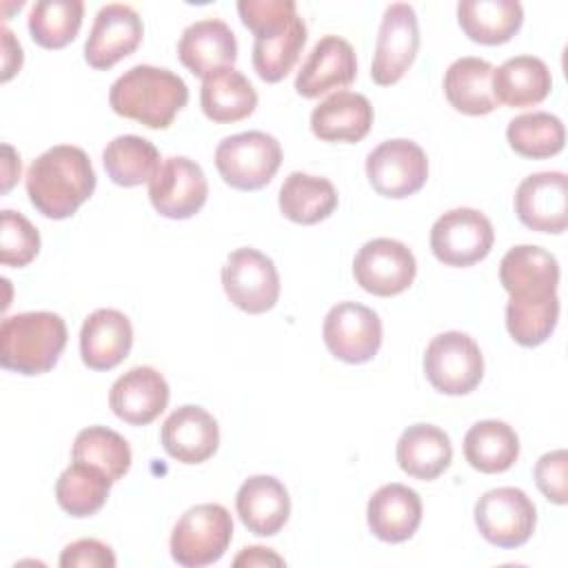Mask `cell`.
I'll return each instance as SVG.
<instances>
[{"mask_svg":"<svg viewBox=\"0 0 568 568\" xmlns=\"http://www.w3.org/2000/svg\"><path fill=\"white\" fill-rule=\"evenodd\" d=\"M24 184L38 213L67 220L93 195L95 171L80 146L55 144L31 162Z\"/></svg>","mask_w":568,"mask_h":568,"instance_id":"obj_1","label":"cell"},{"mask_svg":"<svg viewBox=\"0 0 568 568\" xmlns=\"http://www.w3.org/2000/svg\"><path fill=\"white\" fill-rule=\"evenodd\" d=\"M189 102L186 82L162 67L135 64L109 91L111 109L149 129H166Z\"/></svg>","mask_w":568,"mask_h":568,"instance_id":"obj_2","label":"cell"},{"mask_svg":"<svg viewBox=\"0 0 568 568\" xmlns=\"http://www.w3.org/2000/svg\"><path fill=\"white\" fill-rule=\"evenodd\" d=\"M67 346V324L58 313L29 311L0 324V364L20 375L51 371Z\"/></svg>","mask_w":568,"mask_h":568,"instance_id":"obj_3","label":"cell"},{"mask_svg":"<svg viewBox=\"0 0 568 568\" xmlns=\"http://www.w3.org/2000/svg\"><path fill=\"white\" fill-rule=\"evenodd\" d=\"M233 539L231 513L220 504L191 506L173 526L171 557L184 568L215 564Z\"/></svg>","mask_w":568,"mask_h":568,"instance_id":"obj_4","label":"cell"},{"mask_svg":"<svg viewBox=\"0 0 568 568\" xmlns=\"http://www.w3.org/2000/svg\"><path fill=\"white\" fill-rule=\"evenodd\" d=\"M282 164V146L275 135L244 131L226 135L215 149V166L222 180L237 191L266 186Z\"/></svg>","mask_w":568,"mask_h":568,"instance_id":"obj_5","label":"cell"},{"mask_svg":"<svg viewBox=\"0 0 568 568\" xmlns=\"http://www.w3.org/2000/svg\"><path fill=\"white\" fill-rule=\"evenodd\" d=\"M424 373L435 390L444 395H468L484 377V357L468 333L446 331L428 342Z\"/></svg>","mask_w":568,"mask_h":568,"instance_id":"obj_6","label":"cell"},{"mask_svg":"<svg viewBox=\"0 0 568 568\" xmlns=\"http://www.w3.org/2000/svg\"><path fill=\"white\" fill-rule=\"evenodd\" d=\"M475 524L488 544L497 548H519L535 532L537 508L521 488L499 486L477 499Z\"/></svg>","mask_w":568,"mask_h":568,"instance_id":"obj_7","label":"cell"},{"mask_svg":"<svg viewBox=\"0 0 568 568\" xmlns=\"http://www.w3.org/2000/svg\"><path fill=\"white\" fill-rule=\"evenodd\" d=\"M222 286L231 304L260 315L271 311L280 297V275L268 255L253 246L235 248L222 266Z\"/></svg>","mask_w":568,"mask_h":568,"instance_id":"obj_8","label":"cell"},{"mask_svg":"<svg viewBox=\"0 0 568 568\" xmlns=\"http://www.w3.org/2000/svg\"><path fill=\"white\" fill-rule=\"evenodd\" d=\"M495 242L490 220L468 206L450 209L430 229V251L446 266H470L484 260Z\"/></svg>","mask_w":568,"mask_h":568,"instance_id":"obj_9","label":"cell"},{"mask_svg":"<svg viewBox=\"0 0 568 568\" xmlns=\"http://www.w3.org/2000/svg\"><path fill=\"white\" fill-rule=\"evenodd\" d=\"M366 178L379 195L402 200L426 184L428 158L413 140H386L366 155Z\"/></svg>","mask_w":568,"mask_h":568,"instance_id":"obj_10","label":"cell"},{"mask_svg":"<svg viewBox=\"0 0 568 568\" xmlns=\"http://www.w3.org/2000/svg\"><path fill=\"white\" fill-rule=\"evenodd\" d=\"M353 275L366 293L377 297H393L413 284L417 275V262L404 242L375 237L357 251L353 260Z\"/></svg>","mask_w":568,"mask_h":568,"instance_id":"obj_11","label":"cell"},{"mask_svg":"<svg viewBox=\"0 0 568 568\" xmlns=\"http://www.w3.org/2000/svg\"><path fill=\"white\" fill-rule=\"evenodd\" d=\"M322 337L333 357L346 364H364L382 346V320L359 302H339L326 313Z\"/></svg>","mask_w":568,"mask_h":568,"instance_id":"obj_12","label":"cell"},{"mask_svg":"<svg viewBox=\"0 0 568 568\" xmlns=\"http://www.w3.org/2000/svg\"><path fill=\"white\" fill-rule=\"evenodd\" d=\"M419 49V27L408 2H393L382 16L377 31L371 78L379 87H390L404 78Z\"/></svg>","mask_w":568,"mask_h":568,"instance_id":"obj_13","label":"cell"},{"mask_svg":"<svg viewBox=\"0 0 568 568\" xmlns=\"http://www.w3.org/2000/svg\"><path fill=\"white\" fill-rule=\"evenodd\" d=\"M209 182L197 162L186 155H171L160 162L149 180V200L153 209L169 220H189L206 202Z\"/></svg>","mask_w":568,"mask_h":568,"instance_id":"obj_14","label":"cell"},{"mask_svg":"<svg viewBox=\"0 0 568 568\" xmlns=\"http://www.w3.org/2000/svg\"><path fill=\"white\" fill-rule=\"evenodd\" d=\"M499 282L515 302H546L557 297L559 262L541 246L519 244L501 257Z\"/></svg>","mask_w":568,"mask_h":568,"instance_id":"obj_15","label":"cell"},{"mask_svg":"<svg viewBox=\"0 0 568 568\" xmlns=\"http://www.w3.org/2000/svg\"><path fill=\"white\" fill-rule=\"evenodd\" d=\"M515 213L537 233H564L568 226V178L561 171H539L515 191Z\"/></svg>","mask_w":568,"mask_h":568,"instance_id":"obj_16","label":"cell"},{"mask_svg":"<svg viewBox=\"0 0 568 568\" xmlns=\"http://www.w3.org/2000/svg\"><path fill=\"white\" fill-rule=\"evenodd\" d=\"M144 36L138 11L122 2L104 4L93 20L84 42V60L89 67L106 71L126 55H131Z\"/></svg>","mask_w":568,"mask_h":568,"instance_id":"obj_17","label":"cell"},{"mask_svg":"<svg viewBox=\"0 0 568 568\" xmlns=\"http://www.w3.org/2000/svg\"><path fill=\"white\" fill-rule=\"evenodd\" d=\"M357 75V58L351 47L339 36H324L311 49L302 69L295 78V91L302 98L315 100L331 91L348 87Z\"/></svg>","mask_w":568,"mask_h":568,"instance_id":"obj_18","label":"cell"},{"mask_svg":"<svg viewBox=\"0 0 568 568\" xmlns=\"http://www.w3.org/2000/svg\"><path fill=\"white\" fill-rule=\"evenodd\" d=\"M160 442L169 457L182 464H202L220 446V426L202 406L184 404L164 419Z\"/></svg>","mask_w":568,"mask_h":568,"instance_id":"obj_19","label":"cell"},{"mask_svg":"<svg viewBox=\"0 0 568 568\" xmlns=\"http://www.w3.org/2000/svg\"><path fill=\"white\" fill-rule=\"evenodd\" d=\"M169 384L153 366H133L120 375L109 390V406L122 422L146 426L169 404Z\"/></svg>","mask_w":568,"mask_h":568,"instance_id":"obj_20","label":"cell"},{"mask_svg":"<svg viewBox=\"0 0 568 568\" xmlns=\"http://www.w3.org/2000/svg\"><path fill=\"white\" fill-rule=\"evenodd\" d=\"M178 58L193 75L204 80L217 69L233 67L237 58L235 33L220 18L197 20L182 31Z\"/></svg>","mask_w":568,"mask_h":568,"instance_id":"obj_21","label":"cell"},{"mask_svg":"<svg viewBox=\"0 0 568 568\" xmlns=\"http://www.w3.org/2000/svg\"><path fill=\"white\" fill-rule=\"evenodd\" d=\"M235 508L244 528L257 537L277 535L291 515V497L273 475H253L242 481Z\"/></svg>","mask_w":568,"mask_h":568,"instance_id":"obj_22","label":"cell"},{"mask_svg":"<svg viewBox=\"0 0 568 568\" xmlns=\"http://www.w3.org/2000/svg\"><path fill=\"white\" fill-rule=\"evenodd\" d=\"M133 328L124 313L115 308L93 311L80 328V355L91 371H111L129 355Z\"/></svg>","mask_w":568,"mask_h":568,"instance_id":"obj_23","label":"cell"},{"mask_svg":"<svg viewBox=\"0 0 568 568\" xmlns=\"http://www.w3.org/2000/svg\"><path fill=\"white\" fill-rule=\"evenodd\" d=\"M366 519L377 539L402 544L410 539L422 524V499L404 484H384L368 499Z\"/></svg>","mask_w":568,"mask_h":568,"instance_id":"obj_24","label":"cell"},{"mask_svg":"<svg viewBox=\"0 0 568 568\" xmlns=\"http://www.w3.org/2000/svg\"><path fill=\"white\" fill-rule=\"evenodd\" d=\"M371 126L373 106L355 91H335L311 113V131L324 142H359Z\"/></svg>","mask_w":568,"mask_h":568,"instance_id":"obj_25","label":"cell"},{"mask_svg":"<svg viewBox=\"0 0 568 568\" xmlns=\"http://www.w3.org/2000/svg\"><path fill=\"white\" fill-rule=\"evenodd\" d=\"M399 468L422 481L437 479L453 462V444L446 430L435 424H413L408 426L395 448Z\"/></svg>","mask_w":568,"mask_h":568,"instance_id":"obj_26","label":"cell"},{"mask_svg":"<svg viewBox=\"0 0 568 568\" xmlns=\"http://www.w3.org/2000/svg\"><path fill=\"white\" fill-rule=\"evenodd\" d=\"M306 44V24L295 13L288 20L255 33L253 69L264 82H280L295 67Z\"/></svg>","mask_w":568,"mask_h":568,"instance_id":"obj_27","label":"cell"},{"mask_svg":"<svg viewBox=\"0 0 568 568\" xmlns=\"http://www.w3.org/2000/svg\"><path fill=\"white\" fill-rule=\"evenodd\" d=\"M495 67L477 55L457 58L444 73V93L450 106L466 115H486L497 106L493 95Z\"/></svg>","mask_w":568,"mask_h":568,"instance_id":"obj_28","label":"cell"},{"mask_svg":"<svg viewBox=\"0 0 568 568\" xmlns=\"http://www.w3.org/2000/svg\"><path fill=\"white\" fill-rule=\"evenodd\" d=\"M200 104L211 122L231 124L255 111L257 93L242 71L224 67L202 80Z\"/></svg>","mask_w":568,"mask_h":568,"instance_id":"obj_29","label":"cell"},{"mask_svg":"<svg viewBox=\"0 0 568 568\" xmlns=\"http://www.w3.org/2000/svg\"><path fill=\"white\" fill-rule=\"evenodd\" d=\"M552 89V78L544 60L535 55L508 58L493 71V95L497 104L513 109L535 106Z\"/></svg>","mask_w":568,"mask_h":568,"instance_id":"obj_30","label":"cell"},{"mask_svg":"<svg viewBox=\"0 0 568 568\" xmlns=\"http://www.w3.org/2000/svg\"><path fill=\"white\" fill-rule=\"evenodd\" d=\"M462 31L479 44L508 42L524 22V9L517 0H462L457 4Z\"/></svg>","mask_w":568,"mask_h":568,"instance_id":"obj_31","label":"cell"},{"mask_svg":"<svg viewBox=\"0 0 568 568\" xmlns=\"http://www.w3.org/2000/svg\"><path fill=\"white\" fill-rule=\"evenodd\" d=\"M464 457L479 473H504L519 457V437L506 422L481 419L464 435Z\"/></svg>","mask_w":568,"mask_h":568,"instance_id":"obj_32","label":"cell"},{"mask_svg":"<svg viewBox=\"0 0 568 568\" xmlns=\"http://www.w3.org/2000/svg\"><path fill=\"white\" fill-rule=\"evenodd\" d=\"M337 191L331 180L293 171L280 186V211L295 224H317L337 209Z\"/></svg>","mask_w":568,"mask_h":568,"instance_id":"obj_33","label":"cell"},{"mask_svg":"<svg viewBox=\"0 0 568 568\" xmlns=\"http://www.w3.org/2000/svg\"><path fill=\"white\" fill-rule=\"evenodd\" d=\"M111 486L113 481L100 468L71 462L55 481V499L67 515L82 519L95 515L106 504Z\"/></svg>","mask_w":568,"mask_h":568,"instance_id":"obj_34","label":"cell"},{"mask_svg":"<svg viewBox=\"0 0 568 568\" xmlns=\"http://www.w3.org/2000/svg\"><path fill=\"white\" fill-rule=\"evenodd\" d=\"M102 164L118 186H138L149 182L160 166L155 144L140 135H118L102 151Z\"/></svg>","mask_w":568,"mask_h":568,"instance_id":"obj_35","label":"cell"},{"mask_svg":"<svg viewBox=\"0 0 568 568\" xmlns=\"http://www.w3.org/2000/svg\"><path fill=\"white\" fill-rule=\"evenodd\" d=\"M506 140L515 153L530 160L552 158L564 149V122L548 111H532L513 118L506 126Z\"/></svg>","mask_w":568,"mask_h":568,"instance_id":"obj_36","label":"cell"},{"mask_svg":"<svg viewBox=\"0 0 568 568\" xmlns=\"http://www.w3.org/2000/svg\"><path fill=\"white\" fill-rule=\"evenodd\" d=\"M71 457L73 462L100 468L113 484L122 479L131 468L129 442L106 426L82 428L75 435Z\"/></svg>","mask_w":568,"mask_h":568,"instance_id":"obj_37","label":"cell"},{"mask_svg":"<svg viewBox=\"0 0 568 568\" xmlns=\"http://www.w3.org/2000/svg\"><path fill=\"white\" fill-rule=\"evenodd\" d=\"M82 18V0H38L29 13V33L42 49H62L80 33Z\"/></svg>","mask_w":568,"mask_h":568,"instance_id":"obj_38","label":"cell"},{"mask_svg":"<svg viewBox=\"0 0 568 568\" xmlns=\"http://www.w3.org/2000/svg\"><path fill=\"white\" fill-rule=\"evenodd\" d=\"M559 320V297L546 302H515L506 304V328L510 337L526 348L544 344Z\"/></svg>","mask_w":568,"mask_h":568,"instance_id":"obj_39","label":"cell"},{"mask_svg":"<svg viewBox=\"0 0 568 568\" xmlns=\"http://www.w3.org/2000/svg\"><path fill=\"white\" fill-rule=\"evenodd\" d=\"M40 251L38 229L22 215L11 209L2 211V231H0V262L4 266H27Z\"/></svg>","mask_w":568,"mask_h":568,"instance_id":"obj_40","label":"cell"},{"mask_svg":"<svg viewBox=\"0 0 568 568\" xmlns=\"http://www.w3.org/2000/svg\"><path fill=\"white\" fill-rule=\"evenodd\" d=\"M566 470H568V453L564 448L550 450L541 455L535 464V484L541 490V495L564 506L568 501V486H566Z\"/></svg>","mask_w":568,"mask_h":568,"instance_id":"obj_41","label":"cell"},{"mask_svg":"<svg viewBox=\"0 0 568 568\" xmlns=\"http://www.w3.org/2000/svg\"><path fill=\"white\" fill-rule=\"evenodd\" d=\"M237 13L242 24L255 36L295 16L297 7L293 0H240Z\"/></svg>","mask_w":568,"mask_h":568,"instance_id":"obj_42","label":"cell"},{"mask_svg":"<svg viewBox=\"0 0 568 568\" xmlns=\"http://www.w3.org/2000/svg\"><path fill=\"white\" fill-rule=\"evenodd\" d=\"M62 568H113L115 555L111 546L98 539H78L64 546L60 555Z\"/></svg>","mask_w":568,"mask_h":568,"instance_id":"obj_43","label":"cell"},{"mask_svg":"<svg viewBox=\"0 0 568 568\" xmlns=\"http://www.w3.org/2000/svg\"><path fill=\"white\" fill-rule=\"evenodd\" d=\"M0 33H2V82H7L22 67V47L7 27H2Z\"/></svg>","mask_w":568,"mask_h":568,"instance_id":"obj_44","label":"cell"},{"mask_svg":"<svg viewBox=\"0 0 568 568\" xmlns=\"http://www.w3.org/2000/svg\"><path fill=\"white\" fill-rule=\"evenodd\" d=\"M233 566L235 568H240V566H284V559L275 550H271V548L251 546V548H244L233 559Z\"/></svg>","mask_w":568,"mask_h":568,"instance_id":"obj_45","label":"cell"},{"mask_svg":"<svg viewBox=\"0 0 568 568\" xmlns=\"http://www.w3.org/2000/svg\"><path fill=\"white\" fill-rule=\"evenodd\" d=\"M2 193H7L20 178V155L9 144H2Z\"/></svg>","mask_w":568,"mask_h":568,"instance_id":"obj_46","label":"cell"}]
</instances>
